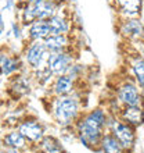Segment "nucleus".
Here are the masks:
<instances>
[{
    "label": "nucleus",
    "mask_w": 144,
    "mask_h": 153,
    "mask_svg": "<svg viewBox=\"0 0 144 153\" xmlns=\"http://www.w3.org/2000/svg\"><path fill=\"white\" fill-rule=\"evenodd\" d=\"M40 145H42V149L44 150V153H64L62 145L54 137H44L40 142Z\"/></svg>",
    "instance_id": "nucleus-19"
},
{
    "label": "nucleus",
    "mask_w": 144,
    "mask_h": 153,
    "mask_svg": "<svg viewBox=\"0 0 144 153\" xmlns=\"http://www.w3.org/2000/svg\"><path fill=\"white\" fill-rule=\"evenodd\" d=\"M48 50L43 40H33L25 52V60L33 71L40 70L47 65Z\"/></svg>",
    "instance_id": "nucleus-8"
},
{
    "label": "nucleus",
    "mask_w": 144,
    "mask_h": 153,
    "mask_svg": "<svg viewBox=\"0 0 144 153\" xmlns=\"http://www.w3.org/2000/svg\"><path fill=\"white\" fill-rule=\"evenodd\" d=\"M129 65H130L132 76L137 82L139 88L144 89V57L137 54V56L133 57V60L129 63Z\"/></svg>",
    "instance_id": "nucleus-16"
},
{
    "label": "nucleus",
    "mask_w": 144,
    "mask_h": 153,
    "mask_svg": "<svg viewBox=\"0 0 144 153\" xmlns=\"http://www.w3.org/2000/svg\"><path fill=\"white\" fill-rule=\"evenodd\" d=\"M18 65H20V63H18L17 59H12L8 54L0 53V74L10 75V74L15 73L18 70Z\"/></svg>",
    "instance_id": "nucleus-18"
},
{
    "label": "nucleus",
    "mask_w": 144,
    "mask_h": 153,
    "mask_svg": "<svg viewBox=\"0 0 144 153\" xmlns=\"http://www.w3.org/2000/svg\"><path fill=\"white\" fill-rule=\"evenodd\" d=\"M22 135L26 138V141L33 142V143H37V142H42V139L44 138V129L42 127L40 123L35 120H25L21 123L20 128H18Z\"/></svg>",
    "instance_id": "nucleus-13"
},
{
    "label": "nucleus",
    "mask_w": 144,
    "mask_h": 153,
    "mask_svg": "<svg viewBox=\"0 0 144 153\" xmlns=\"http://www.w3.org/2000/svg\"><path fill=\"white\" fill-rule=\"evenodd\" d=\"M47 21H48V25H50V29H51V35L71 33L72 13H69V3L64 4V6Z\"/></svg>",
    "instance_id": "nucleus-9"
},
{
    "label": "nucleus",
    "mask_w": 144,
    "mask_h": 153,
    "mask_svg": "<svg viewBox=\"0 0 144 153\" xmlns=\"http://www.w3.org/2000/svg\"><path fill=\"white\" fill-rule=\"evenodd\" d=\"M114 95L122 106H141V89L132 75H128L116 85Z\"/></svg>",
    "instance_id": "nucleus-4"
},
{
    "label": "nucleus",
    "mask_w": 144,
    "mask_h": 153,
    "mask_svg": "<svg viewBox=\"0 0 144 153\" xmlns=\"http://www.w3.org/2000/svg\"><path fill=\"white\" fill-rule=\"evenodd\" d=\"M118 32L125 40L144 42V22L140 18H116Z\"/></svg>",
    "instance_id": "nucleus-5"
},
{
    "label": "nucleus",
    "mask_w": 144,
    "mask_h": 153,
    "mask_svg": "<svg viewBox=\"0 0 144 153\" xmlns=\"http://www.w3.org/2000/svg\"><path fill=\"white\" fill-rule=\"evenodd\" d=\"M76 63L75 50H67L60 53H48L47 67L54 75L67 74L72 65Z\"/></svg>",
    "instance_id": "nucleus-6"
},
{
    "label": "nucleus",
    "mask_w": 144,
    "mask_h": 153,
    "mask_svg": "<svg viewBox=\"0 0 144 153\" xmlns=\"http://www.w3.org/2000/svg\"><path fill=\"white\" fill-rule=\"evenodd\" d=\"M109 6L116 18H140L144 0H109Z\"/></svg>",
    "instance_id": "nucleus-7"
},
{
    "label": "nucleus",
    "mask_w": 144,
    "mask_h": 153,
    "mask_svg": "<svg viewBox=\"0 0 144 153\" xmlns=\"http://www.w3.org/2000/svg\"><path fill=\"white\" fill-rule=\"evenodd\" d=\"M82 105L80 99L73 95H67V96H57L53 100V110L51 114L58 125L64 128H73L76 121L82 116Z\"/></svg>",
    "instance_id": "nucleus-2"
},
{
    "label": "nucleus",
    "mask_w": 144,
    "mask_h": 153,
    "mask_svg": "<svg viewBox=\"0 0 144 153\" xmlns=\"http://www.w3.org/2000/svg\"><path fill=\"white\" fill-rule=\"evenodd\" d=\"M76 84L78 79L68 74H61L56 75L51 84V93L54 96H67V95H73L76 92Z\"/></svg>",
    "instance_id": "nucleus-11"
},
{
    "label": "nucleus",
    "mask_w": 144,
    "mask_h": 153,
    "mask_svg": "<svg viewBox=\"0 0 144 153\" xmlns=\"http://www.w3.org/2000/svg\"><path fill=\"white\" fill-rule=\"evenodd\" d=\"M108 131H111L115 138L120 142V145L123 146L126 153H132L136 145V128L133 125H129L126 123L118 118L114 114H109L108 120Z\"/></svg>",
    "instance_id": "nucleus-3"
},
{
    "label": "nucleus",
    "mask_w": 144,
    "mask_h": 153,
    "mask_svg": "<svg viewBox=\"0 0 144 153\" xmlns=\"http://www.w3.org/2000/svg\"><path fill=\"white\" fill-rule=\"evenodd\" d=\"M51 35V29L47 20H36L32 25H29V38L31 40H44Z\"/></svg>",
    "instance_id": "nucleus-15"
},
{
    "label": "nucleus",
    "mask_w": 144,
    "mask_h": 153,
    "mask_svg": "<svg viewBox=\"0 0 144 153\" xmlns=\"http://www.w3.org/2000/svg\"><path fill=\"white\" fill-rule=\"evenodd\" d=\"M109 111L104 107H96L87 113H82L75 124V132L83 146L92 150H100L101 138L108 131Z\"/></svg>",
    "instance_id": "nucleus-1"
},
{
    "label": "nucleus",
    "mask_w": 144,
    "mask_h": 153,
    "mask_svg": "<svg viewBox=\"0 0 144 153\" xmlns=\"http://www.w3.org/2000/svg\"><path fill=\"white\" fill-rule=\"evenodd\" d=\"M116 117L126 124L137 128L144 124V107L143 106H122Z\"/></svg>",
    "instance_id": "nucleus-12"
},
{
    "label": "nucleus",
    "mask_w": 144,
    "mask_h": 153,
    "mask_svg": "<svg viewBox=\"0 0 144 153\" xmlns=\"http://www.w3.org/2000/svg\"><path fill=\"white\" fill-rule=\"evenodd\" d=\"M141 106L144 107V89H141Z\"/></svg>",
    "instance_id": "nucleus-21"
},
{
    "label": "nucleus",
    "mask_w": 144,
    "mask_h": 153,
    "mask_svg": "<svg viewBox=\"0 0 144 153\" xmlns=\"http://www.w3.org/2000/svg\"><path fill=\"white\" fill-rule=\"evenodd\" d=\"M50 53H60L67 50H75V39L72 33L64 35H50L43 40Z\"/></svg>",
    "instance_id": "nucleus-10"
},
{
    "label": "nucleus",
    "mask_w": 144,
    "mask_h": 153,
    "mask_svg": "<svg viewBox=\"0 0 144 153\" xmlns=\"http://www.w3.org/2000/svg\"><path fill=\"white\" fill-rule=\"evenodd\" d=\"M6 153H20V150L14 149V148H7V149H6Z\"/></svg>",
    "instance_id": "nucleus-20"
},
{
    "label": "nucleus",
    "mask_w": 144,
    "mask_h": 153,
    "mask_svg": "<svg viewBox=\"0 0 144 153\" xmlns=\"http://www.w3.org/2000/svg\"><path fill=\"white\" fill-rule=\"evenodd\" d=\"M3 143L6 148H14V149H25L26 148V138L20 131H10L4 134Z\"/></svg>",
    "instance_id": "nucleus-17"
},
{
    "label": "nucleus",
    "mask_w": 144,
    "mask_h": 153,
    "mask_svg": "<svg viewBox=\"0 0 144 153\" xmlns=\"http://www.w3.org/2000/svg\"><path fill=\"white\" fill-rule=\"evenodd\" d=\"M100 152L103 153H126L123 149V146L120 145V142L115 138V135L111 131L103 135L100 142Z\"/></svg>",
    "instance_id": "nucleus-14"
}]
</instances>
